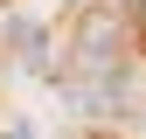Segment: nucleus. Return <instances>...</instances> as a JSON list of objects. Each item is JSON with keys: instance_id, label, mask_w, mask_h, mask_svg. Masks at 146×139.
Listing matches in <instances>:
<instances>
[{"instance_id": "obj_1", "label": "nucleus", "mask_w": 146, "mask_h": 139, "mask_svg": "<svg viewBox=\"0 0 146 139\" xmlns=\"http://www.w3.org/2000/svg\"><path fill=\"white\" fill-rule=\"evenodd\" d=\"M70 77H77V91L90 104L118 97V83H125V42H118V14L111 7H90L77 21V35H70Z\"/></svg>"}, {"instance_id": "obj_2", "label": "nucleus", "mask_w": 146, "mask_h": 139, "mask_svg": "<svg viewBox=\"0 0 146 139\" xmlns=\"http://www.w3.org/2000/svg\"><path fill=\"white\" fill-rule=\"evenodd\" d=\"M118 7H125V14H146V0H111V14H118Z\"/></svg>"}, {"instance_id": "obj_3", "label": "nucleus", "mask_w": 146, "mask_h": 139, "mask_svg": "<svg viewBox=\"0 0 146 139\" xmlns=\"http://www.w3.org/2000/svg\"><path fill=\"white\" fill-rule=\"evenodd\" d=\"M7 139H28V125H14V132H7Z\"/></svg>"}]
</instances>
